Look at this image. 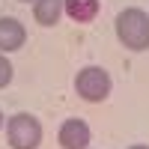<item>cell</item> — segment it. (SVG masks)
<instances>
[{
    "mask_svg": "<svg viewBox=\"0 0 149 149\" xmlns=\"http://www.w3.org/2000/svg\"><path fill=\"white\" fill-rule=\"evenodd\" d=\"M98 9H102L98 0H63V12L74 24H90L98 15Z\"/></svg>",
    "mask_w": 149,
    "mask_h": 149,
    "instance_id": "8992f818",
    "label": "cell"
},
{
    "mask_svg": "<svg viewBox=\"0 0 149 149\" xmlns=\"http://www.w3.org/2000/svg\"><path fill=\"white\" fill-rule=\"evenodd\" d=\"M128 149H149V146H140V143H137V146H128Z\"/></svg>",
    "mask_w": 149,
    "mask_h": 149,
    "instance_id": "9c48e42d",
    "label": "cell"
},
{
    "mask_svg": "<svg viewBox=\"0 0 149 149\" xmlns=\"http://www.w3.org/2000/svg\"><path fill=\"white\" fill-rule=\"evenodd\" d=\"M9 81H12V63L0 54V90L3 86H9Z\"/></svg>",
    "mask_w": 149,
    "mask_h": 149,
    "instance_id": "ba28073f",
    "label": "cell"
},
{
    "mask_svg": "<svg viewBox=\"0 0 149 149\" xmlns=\"http://www.w3.org/2000/svg\"><path fill=\"white\" fill-rule=\"evenodd\" d=\"M116 36L128 51H146L149 48V15L137 6H128L116 15Z\"/></svg>",
    "mask_w": 149,
    "mask_h": 149,
    "instance_id": "6da1fadb",
    "label": "cell"
},
{
    "mask_svg": "<svg viewBox=\"0 0 149 149\" xmlns=\"http://www.w3.org/2000/svg\"><path fill=\"white\" fill-rule=\"evenodd\" d=\"M27 39V30H24V24L12 15H3L0 18V54L6 51H18Z\"/></svg>",
    "mask_w": 149,
    "mask_h": 149,
    "instance_id": "5b68a950",
    "label": "cell"
},
{
    "mask_svg": "<svg viewBox=\"0 0 149 149\" xmlns=\"http://www.w3.org/2000/svg\"><path fill=\"white\" fill-rule=\"evenodd\" d=\"M24 3H27V0H24Z\"/></svg>",
    "mask_w": 149,
    "mask_h": 149,
    "instance_id": "8fae6325",
    "label": "cell"
},
{
    "mask_svg": "<svg viewBox=\"0 0 149 149\" xmlns=\"http://www.w3.org/2000/svg\"><path fill=\"white\" fill-rule=\"evenodd\" d=\"M57 140H60L63 149H86L90 140H93V131H90V125H86L84 119L72 116V119H66L63 125H60Z\"/></svg>",
    "mask_w": 149,
    "mask_h": 149,
    "instance_id": "277c9868",
    "label": "cell"
},
{
    "mask_svg": "<svg viewBox=\"0 0 149 149\" xmlns=\"http://www.w3.org/2000/svg\"><path fill=\"white\" fill-rule=\"evenodd\" d=\"M74 90H78V95L84 98V102H104V98L110 95V74L102 69V66H86L78 72V78H74Z\"/></svg>",
    "mask_w": 149,
    "mask_h": 149,
    "instance_id": "3957f363",
    "label": "cell"
},
{
    "mask_svg": "<svg viewBox=\"0 0 149 149\" xmlns=\"http://www.w3.org/2000/svg\"><path fill=\"white\" fill-rule=\"evenodd\" d=\"M63 15V0H33V18L42 27H54Z\"/></svg>",
    "mask_w": 149,
    "mask_h": 149,
    "instance_id": "52a82bcc",
    "label": "cell"
},
{
    "mask_svg": "<svg viewBox=\"0 0 149 149\" xmlns=\"http://www.w3.org/2000/svg\"><path fill=\"white\" fill-rule=\"evenodd\" d=\"M0 128H3V113H0Z\"/></svg>",
    "mask_w": 149,
    "mask_h": 149,
    "instance_id": "30bf717a",
    "label": "cell"
},
{
    "mask_svg": "<svg viewBox=\"0 0 149 149\" xmlns=\"http://www.w3.org/2000/svg\"><path fill=\"white\" fill-rule=\"evenodd\" d=\"M6 137L12 149H39L42 143V122L33 113H15L6 122Z\"/></svg>",
    "mask_w": 149,
    "mask_h": 149,
    "instance_id": "7a4b0ae2",
    "label": "cell"
}]
</instances>
